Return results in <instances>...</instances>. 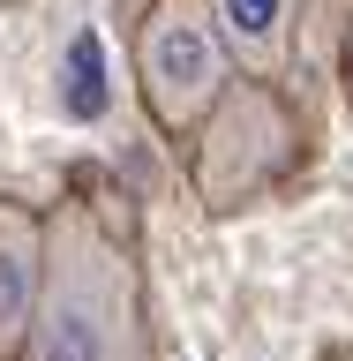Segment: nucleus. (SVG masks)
<instances>
[{
	"label": "nucleus",
	"instance_id": "f257e3e1",
	"mask_svg": "<svg viewBox=\"0 0 353 361\" xmlns=\"http://www.w3.org/2000/svg\"><path fill=\"white\" fill-rule=\"evenodd\" d=\"M16 361H151V316L135 256L90 211L45 219L38 293Z\"/></svg>",
	"mask_w": 353,
	"mask_h": 361
},
{
	"label": "nucleus",
	"instance_id": "20e7f679",
	"mask_svg": "<svg viewBox=\"0 0 353 361\" xmlns=\"http://www.w3.org/2000/svg\"><path fill=\"white\" fill-rule=\"evenodd\" d=\"M38 256H45V219L23 211V203H0V361H16V346H23Z\"/></svg>",
	"mask_w": 353,
	"mask_h": 361
},
{
	"label": "nucleus",
	"instance_id": "39448f33",
	"mask_svg": "<svg viewBox=\"0 0 353 361\" xmlns=\"http://www.w3.org/2000/svg\"><path fill=\"white\" fill-rule=\"evenodd\" d=\"M68 113L90 121V113H106V68H98V38H75L68 45Z\"/></svg>",
	"mask_w": 353,
	"mask_h": 361
},
{
	"label": "nucleus",
	"instance_id": "423d86ee",
	"mask_svg": "<svg viewBox=\"0 0 353 361\" xmlns=\"http://www.w3.org/2000/svg\"><path fill=\"white\" fill-rule=\"evenodd\" d=\"M346 90H353V45H346Z\"/></svg>",
	"mask_w": 353,
	"mask_h": 361
},
{
	"label": "nucleus",
	"instance_id": "f03ea898",
	"mask_svg": "<svg viewBox=\"0 0 353 361\" xmlns=\"http://www.w3.org/2000/svg\"><path fill=\"white\" fill-rule=\"evenodd\" d=\"M225 45H218V23L203 0H158L143 38H135V75H143V106L158 113V128L180 135L196 128L203 113L218 106L225 90Z\"/></svg>",
	"mask_w": 353,
	"mask_h": 361
},
{
	"label": "nucleus",
	"instance_id": "7ed1b4c3",
	"mask_svg": "<svg viewBox=\"0 0 353 361\" xmlns=\"http://www.w3.org/2000/svg\"><path fill=\"white\" fill-rule=\"evenodd\" d=\"M225 61H241L256 83H278L293 61V0H211Z\"/></svg>",
	"mask_w": 353,
	"mask_h": 361
}]
</instances>
